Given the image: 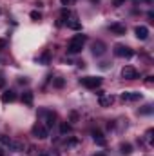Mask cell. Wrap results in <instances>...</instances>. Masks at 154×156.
<instances>
[{
  "mask_svg": "<svg viewBox=\"0 0 154 156\" xmlns=\"http://www.w3.org/2000/svg\"><path fill=\"white\" fill-rule=\"evenodd\" d=\"M60 20H64V22H65V26H67L69 29H73V31H80V29H82V24H80V20H78L76 13H71V11L64 9V11H62V18H60Z\"/></svg>",
  "mask_w": 154,
  "mask_h": 156,
  "instance_id": "obj_1",
  "label": "cell"
},
{
  "mask_svg": "<svg viewBox=\"0 0 154 156\" xmlns=\"http://www.w3.org/2000/svg\"><path fill=\"white\" fill-rule=\"evenodd\" d=\"M87 42V37L85 35H75L71 42L67 44V53L69 55H78L82 49H83V44Z\"/></svg>",
  "mask_w": 154,
  "mask_h": 156,
  "instance_id": "obj_2",
  "label": "cell"
},
{
  "mask_svg": "<svg viewBox=\"0 0 154 156\" xmlns=\"http://www.w3.org/2000/svg\"><path fill=\"white\" fill-rule=\"evenodd\" d=\"M38 118H40V123H44L47 129H51V127L56 123V113H53V111H49V109H40Z\"/></svg>",
  "mask_w": 154,
  "mask_h": 156,
  "instance_id": "obj_3",
  "label": "cell"
},
{
  "mask_svg": "<svg viewBox=\"0 0 154 156\" xmlns=\"http://www.w3.org/2000/svg\"><path fill=\"white\" fill-rule=\"evenodd\" d=\"M31 133H33V136H35V138H38V140H45V138L49 136V129H47L44 123H40V122H37V123L33 125Z\"/></svg>",
  "mask_w": 154,
  "mask_h": 156,
  "instance_id": "obj_4",
  "label": "cell"
},
{
  "mask_svg": "<svg viewBox=\"0 0 154 156\" xmlns=\"http://www.w3.org/2000/svg\"><path fill=\"white\" fill-rule=\"evenodd\" d=\"M80 83L83 87H87V89H96V87L102 85V78L100 76H83V78H80Z\"/></svg>",
  "mask_w": 154,
  "mask_h": 156,
  "instance_id": "obj_5",
  "label": "cell"
},
{
  "mask_svg": "<svg viewBox=\"0 0 154 156\" xmlns=\"http://www.w3.org/2000/svg\"><path fill=\"white\" fill-rule=\"evenodd\" d=\"M113 51H114L116 56H120V58H131V56H134V51L131 47H127V45H121V44H116Z\"/></svg>",
  "mask_w": 154,
  "mask_h": 156,
  "instance_id": "obj_6",
  "label": "cell"
},
{
  "mask_svg": "<svg viewBox=\"0 0 154 156\" xmlns=\"http://www.w3.org/2000/svg\"><path fill=\"white\" fill-rule=\"evenodd\" d=\"M0 144L5 145V147H9L11 151H24V144L15 142V140H11V138H7V136H0Z\"/></svg>",
  "mask_w": 154,
  "mask_h": 156,
  "instance_id": "obj_7",
  "label": "cell"
},
{
  "mask_svg": "<svg viewBox=\"0 0 154 156\" xmlns=\"http://www.w3.org/2000/svg\"><path fill=\"white\" fill-rule=\"evenodd\" d=\"M121 76L125 78V80H136V78L140 76V73H138V69H134L132 66H125V67L121 69Z\"/></svg>",
  "mask_w": 154,
  "mask_h": 156,
  "instance_id": "obj_8",
  "label": "cell"
},
{
  "mask_svg": "<svg viewBox=\"0 0 154 156\" xmlns=\"http://www.w3.org/2000/svg\"><path fill=\"white\" fill-rule=\"evenodd\" d=\"M91 49H93V55H94V56H102V55H105V51H107V45H105L102 40H96V42H93Z\"/></svg>",
  "mask_w": 154,
  "mask_h": 156,
  "instance_id": "obj_9",
  "label": "cell"
},
{
  "mask_svg": "<svg viewBox=\"0 0 154 156\" xmlns=\"http://www.w3.org/2000/svg\"><path fill=\"white\" fill-rule=\"evenodd\" d=\"M120 98L123 102H138V100H142V93L140 91H127V93H121Z\"/></svg>",
  "mask_w": 154,
  "mask_h": 156,
  "instance_id": "obj_10",
  "label": "cell"
},
{
  "mask_svg": "<svg viewBox=\"0 0 154 156\" xmlns=\"http://www.w3.org/2000/svg\"><path fill=\"white\" fill-rule=\"evenodd\" d=\"M109 31L111 33H114V35H118V37H121V35H125V26L123 24H118V22H114V24H111L109 26Z\"/></svg>",
  "mask_w": 154,
  "mask_h": 156,
  "instance_id": "obj_11",
  "label": "cell"
},
{
  "mask_svg": "<svg viewBox=\"0 0 154 156\" xmlns=\"http://www.w3.org/2000/svg\"><path fill=\"white\" fill-rule=\"evenodd\" d=\"M98 96H100V100H98V102H100V105H102V107H109V105L114 102V98H113V96H105V94H103V91H98Z\"/></svg>",
  "mask_w": 154,
  "mask_h": 156,
  "instance_id": "obj_12",
  "label": "cell"
},
{
  "mask_svg": "<svg viewBox=\"0 0 154 156\" xmlns=\"http://www.w3.org/2000/svg\"><path fill=\"white\" fill-rule=\"evenodd\" d=\"M134 33H136V37H138L140 40L149 38V27H145V26H138V27L134 29Z\"/></svg>",
  "mask_w": 154,
  "mask_h": 156,
  "instance_id": "obj_13",
  "label": "cell"
},
{
  "mask_svg": "<svg viewBox=\"0 0 154 156\" xmlns=\"http://www.w3.org/2000/svg\"><path fill=\"white\" fill-rule=\"evenodd\" d=\"M93 140H94V144H96V145H100V147H103V145L107 144V140L103 138L102 131H93Z\"/></svg>",
  "mask_w": 154,
  "mask_h": 156,
  "instance_id": "obj_14",
  "label": "cell"
},
{
  "mask_svg": "<svg viewBox=\"0 0 154 156\" xmlns=\"http://www.w3.org/2000/svg\"><path fill=\"white\" fill-rule=\"evenodd\" d=\"M15 100H16V94H15V91H4V93H2V102H4V104L15 102Z\"/></svg>",
  "mask_w": 154,
  "mask_h": 156,
  "instance_id": "obj_15",
  "label": "cell"
},
{
  "mask_svg": "<svg viewBox=\"0 0 154 156\" xmlns=\"http://www.w3.org/2000/svg\"><path fill=\"white\" fill-rule=\"evenodd\" d=\"M22 102H24L27 107H31V105H33V93H31V91L22 93Z\"/></svg>",
  "mask_w": 154,
  "mask_h": 156,
  "instance_id": "obj_16",
  "label": "cell"
},
{
  "mask_svg": "<svg viewBox=\"0 0 154 156\" xmlns=\"http://www.w3.org/2000/svg\"><path fill=\"white\" fill-rule=\"evenodd\" d=\"M120 153L121 154H131L132 153V145L131 144H121L120 145Z\"/></svg>",
  "mask_w": 154,
  "mask_h": 156,
  "instance_id": "obj_17",
  "label": "cell"
},
{
  "mask_svg": "<svg viewBox=\"0 0 154 156\" xmlns=\"http://www.w3.org/2000/svg\"><path fill=\"white\" fill-rule=\"evenodd\" d=\"M38 62H40V64H49V62H51V55H49V51H45V53L40 56Z\"/></svg>",
  "mask_w": 154,
  "mask_h": 156,
  "instance_id": "obj_18",
  "label": "cell"
},
{
  "mask_svg": "<svg viewBox=\"0 0 154 156\" xmlns=\"http://www.w3.org/2000/svg\"><path fill=\"white\" fill-rule=\"evenodd\" d=\"M69 131H71V125H69L67 122H62V123H60V133L65 134V133H69Z\"/></svg>",
  "mask_w": 154,
  "mask_h": 156,
  "instance_id": "obj_19",
  "label": "cell"
},
{
  "mask_svg": "<svg viewBox=\"0 0 154 156\" xmlns=\"http://www.w3.org/2000/svg\"><path fill=\"white\" fill-rule=\"evenodd\" d=\"M53 83H54V87H58V89H60V87H64V83H65V82H64V78H54V82H53Z\"/></svg>",
  "mask_w": 154,
  "mask_h": 156,
  "instance_id": "obj_20",
  "label": "cell"
},
{
  "mask_svg": "<svg viewBox=\"0 0 154 156\" xmlns=\"http://www.w3.org/2000/svg\"><path fill=\"white\" fill-rule=\"evenodd\" d=\"M152 113V105H145L142 111H140V115H151Z\"/></svg>",
  "mask_w": 154,
  "mask_h": 156,
  "instance_id": "obj_21",
  "label": "cell"
},
{
  "mask_svg": "<svg viewBox=\"0 0 154 156\" xmlns=\"http://www.w3.org/2000/svg\"><path fill=\"white\" fill-rule=\"evenodd\" d=\"M31 18H33V20H40V18H42V15H40L38 11H31Z\"/></svg>",
  "mask_w": 154,
  "mask_h": 156,
  "instance_id": "obj_22",
  "label": "cell"
},
{
  "mask_svg": "<svg viewBox=\"0 0 154 156\" xmlns=\"http://www.w3.org/2000/svg\"><path fill=\"white\" fill-rule=\"evenodd\" d=\"M125 4V0H113V5L114 7H120V5H123Z\"/></svg>",
  "mask_w": 154,
  "mask_h": 156,
  "instance_id": "obj_23",
  "label": "cell"
},
{
  "mask_svg": "<svg viewBox=\"0 0 154 156\" xmlns=\"http://www.w3.org/2000/svg\"><path fill=\"white\" fill-rule=\"evenodd\" d=\"M152 129H149V131H147V140H149V144H152Z\"/></svg>",
  "mask_w": 154,
  "mask_h": 156,
  "instance_id": "obj_24",
  "label": "cell"
},
{
  "mask_svg": "<svg viewBox=\"0 0 154 156\" xmlns=\"http://www.w3.org/2000/svg\"><path fill=\"white\" fill-rule=\"evenodd\" d=\"M60 2H62V5H71L75 0H60Z\"/></svg>",
  "mask_w": 154,
  "mask_h": 156,
  "instance_id": "obj_25",
  "label": "cell"
},
{
  "mask_svg": "<svg viewBox=\"0 0 154 156\" xmlns=\"http://www.w3.org/2000/svg\"><path fill=\"white\" fill-rule=\"evenodd\" d=\"M2 47H5V40H0V49Z\"/></svg>",
  "mask_w": 154,
  "mask_h": 156,
  "instance_id": "obj_26",
  "label": "cell"
},
{
  "mask_svg": "<svg viewBox=\"0 0 154 156\" xmlns=\"http://www.w3.org/2000/svg\"><path fill=\"white\" fill-rule=\"evenodd\" d=\"M94 156H105V154H103V153H96Z\"/></svg>",
  "mask_w": 154,
  "mask_h": 156,
  "instance_id": "obj_27",
  "label": "cell"
},
{
  "mask_svg": "<svg viewBox=\"0 0 154 156\" xmlns=\"http://www.w3.org/2000/svg\"><path fill=\"white\" fill-rule=\"evenodd\" d=\"M0 156H5V154H4V151H2V149H0Z\"/></svg>",
  "mask_w": 154,
  "mask_h": 156,
  "instance_id": "obj_28",
  "label": "cell"
},
{
  "mask_svg": "<svg viewBox=\"0 0 154 156\" xmlns=\"http://www.w3.org/2000/svg\"><path fill=\"white\" fill-rule=\"evenodd\" d=\"M91 2H100V0H91Z\"/></svg>",
  "mask_w": 154,
  "mask_h": 156,
  "instance_id": "obj_29",
  "label": "cell"
}]
</instances>
